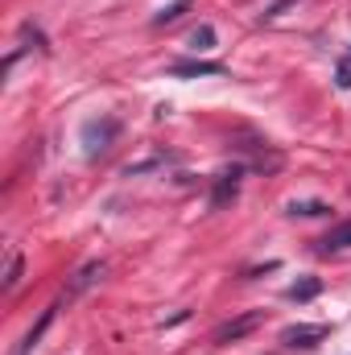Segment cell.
<instances>
[{
	"label": "cell",
	"mask_w": 351,
	"mask_h": 355,
	"mask_svg": "<svg viewBox=\"0 0 351 355\" xmlns=\"http://www.w3.org/2000/svg\"><path fill=\"white\" fill-rule=\"evenodd\" d=\"M343 248H351V219H348V223H339V227H331V232L318 240V252H323V257L343 252Z\"/></svg>",
	"instance_id": "9"
},
{
	"label": "cell",
	"mask_w": 351,
	"mask_h": 355,
	"mask_svg": "<svg viewBox=\"0 0 351 355\" xmlns=\"http://www.w3.org/2000/svg\"><path fill=\"white\" fill-rule=\"evenodd\" d=\"M21 272H25V257L12 252V257H8V272H4V289H8V293L21 285Z\"/></svg>",
	"instance_id": "12"
},
{
	"label": "cell",
	"mask_w": 351,
	"mask_h": 355,
	"mask_svg": "<svg viewBox=\"0 0 351 355\" xmlns=\"http://www.w3.org/2000/svg\"><path fill=\"white\" fill-rule=\"evenodd\" d=\"M170 75L174 79H203V75H228V67L223 62H207V58H182L170 67Z\"/></svg>",
	"instance_id": "6"
},
{
	"label": "cell",
	"mask_w": 351,
	"mask_h": 355,
	"mask_svg": "<svg viewBox=\"0 0 351 355\" xmlns=\"http://www.w3.org/2000/svg\"><path fill=\"white\" fill-rule=\"evenodd\" d=\"M248 149H252V157L244 162L248 170H257V174H277V170H281V153L268 149V141H257V145H248Z\"/></svg>",
	"instance_id": "7"
},
{
	"label": "cell",
	"mask_w": 351,
	"mask_h": 355,
	"mask_svg": "<svg viewBox=\"0 0 351 355\" xmlns=\"http://www.w3.org/2000/svg\"><path fill=\"white\" fill-rule=\"evenodd\" d=\"M120 132V120L116 116H103V120H87L83 124V145H87V157H99L108 149V141Z\"/></svg>",
	"instance_id": "3"
},
{
	"label": "cell",
	"mask_w": 351,
	"mask_h": 355,
	"mask_svg": "<svg viewBox=\"0 0 351 355\" xmlns=\"http://www.w3.org/2000/svg\"><path fill=\"white\" fill-rule=\"evenodd\" d=\"M211 46H215V29H211V25H198V29L190 33V50L203 54V50H211Z\"/></svg>",
	"instance_id": "13"
},
{
	"label": "cell",
	"mask_w": 351,
	"mask_h": 355,
	"mask_svg": "<svg viewBox=\"0 0 351 355\" xmlns=\"http://www.w3.org/2000/svg\"><path fill=\"white\" fill-rule=\"evenodd\" d=\"M244 170H248V166H244V162H236L232 170H219V174L211 178V207H215V211H219V207H228V202L240 194V178H244Z\"/></svg>",
	"instance_id": "1"
},
{
	"label": "cell",
	"mask_w": 351,
	"mask_h": 355,
	"mask_svg": "<svg viewBox=\"0 0 351 355\" xmlns=\"http://www.w3.org/2000/svg\"><path fill=\"white\" fill-rule=\"evenodd\" d=\"M298 4H302V0H273V4L261 12V21H277V17H285L289 8H298Z\"/></svg>",
	"instance_id": "15"
},
{
	"label": "cell",
	"mask_w": 351,
	"mask_h": 355,
	"mask_svg": "<svg viewBox=\"0 0 351 355\" xmlns=\"http://www.w3.org/2000/svg\"><path fill=\"white\" fill-rule=\"evenodd\" d=\"M264 322V314H240V318H232V322H223V327H215V335H211V343H236V339H244V335H252L257 327Z\"/></svg>",
	"instance_id": "4"
},
{
	"label": "cell",
	"mask_w": 351,
	"mask_h": 355,
	"mask_svg": "<svg viewBox=\"0 0 351 355\" xmlns=\"http://www.w3.org/2000/svg\"><path fill=\"white\" fill-rule=\"evenodd\" d=\"M190 4H194V0H174V4H166V8L153 17V25H157V29H166V25L182 21V12H190Z\"/></svg>",
	"instance_id": "11"
},
{
	"label": "cell",
	"mask_w": 351,
	"mask_h": 355,
	"mask_svg": "<svg viewBox=\"0 0 351 355\" xmlns=\"http://www.w3.org/2000/svg\"><path fill=\"white\" fill-rule=\"evenodd\" d=\"M54 314H58V306H50V310H42V318H37V322H33V331H29V335H25L21 343H17V352H12V355H33V347H37V339H42V335L50 331V322H54Z\"/></svg>",
	"instance_id": "8"
},
{
	"label": "cell",
	"mask_w": 351,
	"mask_h": 355,
	"mask_svg": "<svg viewBox=\"0 0 351 355\" xmlns=\"http://www.w3.org/2000/svg\"><path fill=\"white\" fill-rule=\"evenodd\" d=\"M285 211H289V215H306V219H310V215H331V207L318 202V198H314V202H289Z\"/></svg>",
	"instance_id": "14"
},
{
	"label": "cell",
	"mask_w": 351,
	"mask_h": 355,
	"mask_svg": "<svg viewBox=\"0 0 351 355\" xmlns=\"http://www.w3.org/2000/svg\"><path fill=\"white\" fill-rule=\"evenodd\" d=\"M103 272H108L103 261H87V265L67 281V302H71V297H79V293H87L91 285H99V281H103Z\"/></svg>",
	"instance_id": "5"
},
{
	"label": "cell",
	"mask_w": 351,
	"mask_h": 355,
	"mask_svg": "<svg viewBox=\"0 0 351 355\" xmlns=\"http://www.w3.org/2000/svg\"><path fill=\"white\" fill-rule=\"evenodd\" d=\"M335 83H339L343 91H351V50L339 58V67H335Z\"/></svg>",
	"instance_id": "16"
},
{
	"label": "cell",
	"mask_w": 351,
	"mask_h": 355,
	"mask_svg": "<svg viewBox=\"0 0 351 355\" xmlns=\"http://www.w3.org/2000/svg\"><path fill=\"white\" fill-rule=\"evenodd\" d=\"M318 293H323V281H318V277H302V281H293V285L285 289L289 302H310V297H318Z\"/></svg>",
	"instance_id": "10"
},
{
	"label": "cell",
	"mask_w": 351,
	"mask_h": 355,
	"mask_svg": "<svg viewBox=\"0 0 351 355\" xmlns=\"http://www.w3.org/2000/svg\"><path fill=\"white\" fill-rule=\"evenodd\" d=\"M327 335H331L327 322H314V327H310V322H298V327H285V331H281V343H285V347H298V352H310V347H318Z\"/></svg>",
	"instance_id": "2"
}]
</instances>
